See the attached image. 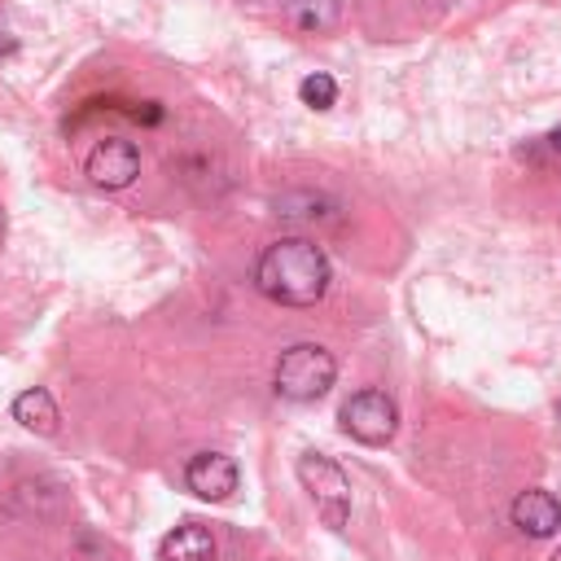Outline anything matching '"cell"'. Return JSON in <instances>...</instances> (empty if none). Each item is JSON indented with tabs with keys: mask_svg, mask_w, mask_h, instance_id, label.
Masks as SVG:
<instances>
[{
	"mask_svg": "<svg viewBox=\"0 0 561 561\" xmlns=\"http://www.w3.org/2000/svg\"><path fill=\"white\" fill-rule=\"evenodd\" d=\"M333 267L311 237H280L254 259V289L280 307H316L329 294Z\"/></svg>",
	"mask_w": 561,
	"mask_h": 561,
	"instance_id": "cell-1",
	"label": "cell"
},
{
	"mask_svg": "<svg viewBox=\"0 0 561 561\" xmlns=\"http://www.w3.org/2000/svg\"><path fill=\"white\" fill-rule=\"evenodd\" d=\"M333 377H337V359L320 342H294V346H285L280 359H276V368H272V386L289 403H316V399H324L329 386H333Z\"/></svg>",
	"mask_w": 561,
	"mask_h": 561,
	"instance_id": "cell-2",
	"label": "cell"
},
{
	"mask_svg": "<svg viewBox=\"0 0 561 561\" xmlns=\"http://www.w3.org/2000/svg\"><path fill=\"white\" fill-rule=\"evenodd\" d=\"M294 469H298V482L307 486V495L316 500L320 517H324L333 530H342L346 517H351V478H346L329 456H320V451L298 456Z\"/></svg>",
	"mask_w": 561,
	"mask_h": 561,
	"instance_id": "cell-3",
	"label": "cell"
},
{
	"mask_svg": "<svg viewBox=\"0 0 561 561\" xmlns=\"http://www.w3.org/2000/svg\"><path fill=\"white\" fill-rule=\"evenodd\" d=\"M337 421H342V430L355 438V443H364V447H386L390 438H394V430H399V408H394V399L386 394V390H355L346 403H342V412H337Z\"/></svg>",
	"mask_w": 561,
	"mask_h": 561,
	"instance_id": "cell-4",
	"label": "cell"
},
{
	"mask_svg": "<svg viewBox=\"0 0 561 561\" xmlns=\"http://www.w3.org/2000/svg\"><path fill=\"white\" fill-rule=\"evenodd\" d=\"M83 171H88V180L96 188H127L140 175V149L131 140H123V136H105V140L92 145Z\"/></svg>",
	"mask_w": 561,
	"mask_h": 561,
	"instance_id": "cell-5",
	"label": "cell"
},
{
	"mask_svg": "<svg viewBox=\"0 0 561 561\" xmlns=\"http://www.w3.org/2000/svg\"><path fill=\"white\" fill-rule=\"evenodd\" d=\"M237 482H241V473H237L232 456H224V451H197V456H188V465H184V486H188L197 500L219 504V500H228V495L237 491Z\"/></svg>",
	"mask_w": 561,
	"mask_h": 561,
	"instance_id": "cell-6",
	"label": "cell"
},
{
	"mask_svg": "<svg viewBox=\"0 0 561 561\" xmlns=\"http://www.w3.org/2000/svg\"><path fill=\"white\" fill-rule=\"evenodd\" d=\"M508 517H513V526H517L522 535L548 539V535L561 530V500H557L552 491H543V486H530V491H522V495L513 500Z\"/></svg>",
	"mask_w": 561,
	"mask_h": 561,
	"instance_id": "cell-7",
	"label": "cell"
},
{
	"mask_svg": "<svg viewBox=\"0 0 561 561\" xmlns=\"http://www.w3.org/2000/svg\"><path fill=\"white\" fill-rule=\"evenodd\" d=\"M158 561H215V535L202 522H180L158 543Z\"/></svg>",
	"mask_w": 561,
	"mask_h": 561,
	"instance_id": "cell-8",
	"label": "cell"
},
{
	"mask_svg": "<svg viewBox=\"0 0 561 561\" xmlns=\"http://www.w3.org/2000/svg\"><path fill=\"white\" fill-rule=\"evenodd\" d=\"M13 421H18L22 430L48 438V434H57L61 412H57V403H53V394H48L44 386H31V390H22V394L13 399Z\"/></svg>",
	"mask_w": 561,
	"mask_h": 561,
	"instance_id": "cell-9",
	"label": "cell"
},
{
	"mask_svg": "<svg viewBox=\"0 0 561 561\" xmlns=\"http://www.w3.org/2000/svg\"><path fill=\"white\" fill-rule=\"evenodd\" d=\"M285 18H289V26H298L307 35H320V31L337 26L342 0H285Z\"/></svg>",
	"mask_w": 561,
	"mask_h": 561,
	"instance_id": "cell-10",
	"label": "cell"
},
{
	"mask_svg": "<svg viewBox=\"0 0 561 561\" xmlns=\"http://www.w3.org/2000/svg\"><path fill=\"white\" fill-rule=\"evenodd\" d=\"M298 101H302V105H311V110H329V105L337 101V79H333V75H324V70L302 75V83H298Z\"/></svg>",
	"mask_w": 561,
	"mask_h": 561,
	"instance_id": "cell-11",
	"label": "cell"
},
{
	"mask_svg": "<svg viewBox=\"0 0 561 561\" xmlns=\"http://www.w3.org/2000/svg\"><path fill=\"white\" fill-rule=\"evenodd\" d=\"M13 48H18V39H13V35H4V31H0V57H4V53H13Z\"/></svg>",
	"mask_w": 561,
	"mask_h": 561,
	"instance_id": "cell-12",
	"label": "cell"
},
{
	"mask_svg": "<svg viewBox=\"0 0 561 561\" xmlns=\"http://www.w3.org/2000/svg\"><path fill=\"white\" fill-rule=\"evenodd\" d=\"M548 145H552V153H561V127H557V131L548 136Z\"/></svg>",
	"mask_w": 561,
	"mask_h": 561,
	"instance_id": "cell-13",
	"label": "cell"
},
{
	"mask_svg": "<svg viewBox=\"0 0 561 561\" xmlns=\"http://www.w3.org/2000/svg\"><path fill=\"white\" fill-rule=\"evenodd\" d=\"M548 561H561V548H557V552H552V557H548Z\"/></svg>",
	"mask_w": 561,
	"mask_h": 561,
	"instance_id": "cell-14",
	"label": "cell"
},
{
	"mask_svg": "<svg viewBox=\"0 0 561 561\" xmlns=\"http://www.w3.org/2000/svg\"><path fill=\"white\" fill-rule=\"evenodd\" d=\"M0 232H4V219H0Z\"/></svg>",
	"mask_w": 561,
	"mask_h": 561,
	"instance_id": "cell-15",
	"label": "cell"
},
{
	"mask_svg": "<svg viewBox=\"0 0 561 561\" xmlns=\"http://www.w3.org/2000/svg\"><path fill=\"white\" fill-rule=\"evenodd\" d=\"M557 412H561V403H557Z\"/></svg>",
	"mask_w": 561,
	"mask_h": 561,
	"instance_id": "cell-16",
	"label": "cell"
}]
</instances>
